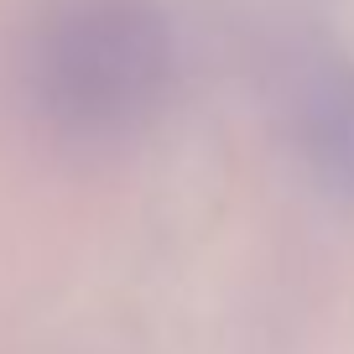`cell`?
I'll return each instance as SVG.
<instances>
[{
    "mask_svg": "<svg viewBox=\"0 0 354 354\" xmlns=\"http://www.w3.org/2000/svg\"><path fill=\"white\" fill-rule=\"evenodd\" d=\"M11 94L63 151L146 141L177 88V37L162 0H26L11 26Z\"/></svg>",
    "mask_w": 354,
    "mask_h": 354,
    "instance_id": "1",
    "label": "cell"
},
{
    "mask_svg": "<svg viewBox=\"0 0 354 354\" xmlns=\"http://www.w3.org/2000/svg\"><path fill=\"white\" fill-rule=\"evenodd\" d=\"M266 84L313 188L354 209V53L323 26H297L277 42Z\"/></svg>",
    "mask_w": 354,
    "mask_h": 354,
    "instance_id": "2",
    "label": "cell"
}]
</instances>
